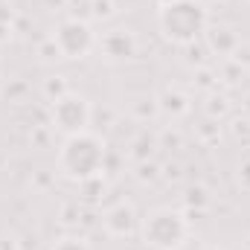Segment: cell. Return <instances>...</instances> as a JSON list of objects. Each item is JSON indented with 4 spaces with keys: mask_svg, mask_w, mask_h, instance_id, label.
<instances>
[{
    "mask_svg": "<svg viewBox=\"0 0 250 250\" xmlns=\"http://www.w3.org/2000/svg\"><path fill=\"white\" fill-rule=\"evenodd\" d=\"M105 160H108V143L96 131H82V134L64 137L62 148L56 154L59 175L73 184L99 178L105 172Z\"/></svg>",
    "mask_w": 250,
    "mask_h": 250,
    "instance_id": "6da1fadb",
    "label": "cell"
},
{
    "mask_svg": "<svg viewBox=\"0 0 250 250\" xmlns=\"http://www.w3.org/2000/svg\"><path fill=\"white\" fill-rule=\"evenodd\" d=\"M209 23V6L201 0H172L166 6H157V29L175 47L201 41Z\"/></svg>",
    "mask_w": 250,
    "mask_h": 250,
    "instance_id": "7a4b0ae2",
    "label": "cell"
},
{
    "mask_svg": "<svg viewBox=\"0 0 250 250\" xmlns=\"http://www.w3.org/2000/svg\"><path fill=\"white\" fill-rule=\"evenodd\" d=\"M192 236L189 212L178 207H154L140 221V242L151 250H181Z\"/></svg>",
    "mask_w": 250,
    "mask_h": 250,
    "instance_id": "3957f363",
    "label": "cell"
},
{
    "mask_svg": "<svg viewBox=\"0 0 250 250\" xmlns=\"http://www.w3.org/2000/svg\"><path fill=\"white\" fill-rule=\"evenodd\" d=\"M50 117V128L59 131L64 137H73V134H82V131H90L93 125V105L84 93L79 90H70L64 93L62 99H56L47 111Z\"/></svg>",
    "mask_w": 250,
    "mask_h": 250,
    "instance_id": "277c9868",
    "label": "cell"
},
{
    "mask_svg": "<svg viewBox=\"0 0 250 250\" xmlns=\"http://www.w3.org/2000/svg\"><path fill=\"white\" fill-rule=\"evenodd\" d=\"M62 53V59L67 62H82L87 59L90 53H96V41H99V32L93 29V23L87 21H76V18H62L50 35Z\"/></svg>",
    "mask_w": 250,
    "mask_h": 250,
    "instance_id": "5b68a950",
    "label": "cell"
},
{
    "mask_svg": "<svg viewBox=\"0 0 250 250\" xmlns=\"http://www.w3.org/2000/svg\"><path fill=\"white\" fill-rule=\"evenodd\" d=\"M96 53H99L102 62H108V64H128V62L137 59V53H140V41H137V35H134L131 29L117 26V29H108V32L99 35V41H96Z\"/></svg>",
    "mask_w": 250,
    "mask_h": 250,
    "instance_id": "8992f818",
    "label": "cell"
},
{
    "mask_svg": "<svg viewBox=\"0 0 250 250\" xmlns=\"http://www.w3.org/2000/svg\"><path fill=\"white\" fill-rule=\"evenodd\" d=\"M140 215L134 209L131 201H117L111 204L105 212H102V227L111 239H131V236H140Z\"/></svg>",
    "mask_w": 250,
    "mask_h": 250,
    "instance_id": "52a82bcc",
    "label": "cell"
},
{
    "mask_svg": "<svg viewBox=\"0 0 250 250\" xmlns=\"http://www.w3.org/2000/svg\"><path fill=\"white\" fill-rule=\"evenodd\" d=\"M204 44H207L209 56L230 59V56L236 53V47L242 44V35H239L236 26H230V23H209L207 32H204Z\"/></svg>",
    "mask_w": 250,
    "mask_h": 250,
    "instance_id": "ba28073f",
    "label": "cell"
},
{
    "mask_svg": "<svg viewBox=\"0 0 250 250\" xmlns=\"http://www.w3.org/2000/svg\"><path fill=\"white\" fill-rule=\"evenodd\" d=\"M157 105H160V117L169 120V123H181L192 114V99L184 87L178 84H169L157 93Z\"/></svg>",
    "mask_w": 250,
    "mask_h": 250,
    "instance_id": "9c48e42d",
    "label": "cell"
},
{
    "mask_svg": "<svg viewBox=\"0 0 250 250\" xmlns=\"http://www.w3.org/2000/svg\"><path fill=\"white\" fill-rule=\"evenodd\" d=\"M125 111H128V117H131L134 123H140V125H148V123H154V120H160L157 93H134V96L128 99Z\"/></svg>",
    "mask_w": 250,
    "mask_h": 250,
    "instance_id": "30bf717a",
    "label": "cell"
},
{
    "mask_svg": "<svg viewBox=\"0 0 250 250\" xmlns=\"http://www.w3.org/2000/svg\"><path fill=\"white\" fill-rule=\"evenodd\" d=\"M230 111H233V102H230V96H227L224 90H209V93H204V117H207V120L224 123V120L230 117Z\"/></svg>",
    "mask_w": 250,
    "mask_h": 250,
    "instance_id": "8fae6325",
    "label": "cell"
},
{
    "mask_svg": "<svg viewBox=\"0 0 250 250\" xmlns=\"http://www.w3.org/2000/svg\"><path fill=\"white\" fill-rule=\"evenodd\" d=\"M154 148H160L157 137H151L148 131H143V134H137V137L131 140L128 157H131L134 163H143V160H151V157H154Z\"/></svg>",
    "mask_w": 250,
    "mask_h": 250,
    "instance_id": "7c38bea8",
    "label": "cell"
},
{
    "mask_svg": "<svg viewBox=\"0 0 250 250\" xmlns=\"http://www.w3.org/2000/svg\"><path fill=\"white\" fill-rule=\"evenodd\" d=\"M64 93H70V82H67V76H62V73L47 76V79L41 82V99H44L47 105H53L56 99H62Z\"/></svg>",
    "mask_w": 250,
    "mask_h": 250,
    "instance_id": "4fadbf2b",
    "label": "cell"
},
{
    "mask_svg": "<svg viewBox=\"0 0 250 250\" xmlns=\"http://www.w3.org/2000/svg\"><path fill=\"white\" fill-rule=\"evenodd\" d=\"M227 137H230L236 146L250 148V117H248V114H242V117H233V120H230V125H227Z\"/></svg>",
    "mask_w": 250,
    "mask_h": 250,
    "instance_id": "5bb4252c",
    "label": "cell"
},
{
    "mask_svg": "<svg viewBox=\"0 0 250 250\" xmlns=\"http://www.w3.org/2000/svg\"><path fill=\"white\" fill-rule=\"evenodd\" d=\"M245 73H248V70H245L242 64H236L233 59H224L221 67H218V84L224 82L227 87H239V84H242V79H245Z\"/></svg>",
    "mask_w": 250,
    "mask_h": 250,
    "instance_id": "9a60e30c",
    "label": "cell"
},
{
    "mask_svg": "<svg viewBox=\"0 0 250 250\" xmlns=\"http://www.w3.org/2000/svg\"><path fill=\"white\" fill-rule=\"evenodd\" d=\"M26 93H29V84H26L23 79H9V82L0 87V96L9 99V102H15V105L26 102Z\"/></svg>",
    "mask_w": 250,
    "mask_h": 250,
    "instance_id": "2e32d148",
    "label": "cell"
},
{
    "mask_svg": "<svg viewBox=\"0 0 250 250\" xmlns=\"http://www.w3.org/2000/svg\"><path fill=\"white\" fill-rule=\"evenodd\" d=\"M195 134H198V140H201L204 146H215V143L221 140V123H218V120H207V117H204V123L198 125V131H195Z\"/></svg>",
    "mask_w": 250,
    "mask_h": 250,
    "instance_id": "e0dca14e",
    "label": "cell"
},
{
    "mask_svg": "<svg viewBox=\"0 0 250 250\" xmlns=\"http://www.w3.org/2000/svg\"><path fill=\"white\" fill-rule=\"evenodd\" d=\"M64 18H76V21H87V23H93L90 0H67V15H64Z\"/></svg>",
    "mask_w": 250,
    "mask_h": 250,
    "instance_id": "ac0fdd59",
    "label": "cell"
},
{
    "mask_svg": "<svg viewBox=\"0 0 250 250\" xmlns=\"http://www.w3.org/2000/svg\"><path fill=\"white\" fill-rule=\"evenodd\" d=\"M160 172H163V166H157L154 160H143V163H137V181H140V184H154L157 178H163Z\"/></svg>",
    "mask_w": 250,
    "mask_h": 250,
    "instance_id": "d6986e66",
    "label": "cell"
},
{
    "mask_svg": "<svg viewBox=\"0 0 250 250\" xmlns=\"http://www.w3.org/2000/svg\"><path fill=\"white\" fill-rule=\"evenodd\" d=\"M90 12H93V21H111L117 15V3L114 0H90Z\"/></svg>",
    "mask_w": 250,
    "mask_h": 250,
    "instance_id": "ffe728a7",
    "label": "cell"
},
{
    "mask_svg": "<svg viewBox=\"0 0 250 250\" xmlns=\"http://www.w3.org/2000/svg\"><path fill=\"white\" fill-rule=\"evenodd\" d=\"M50 250H90V245H87V239L67 233V236H62V239H56Z\"/></svg>",
    "mask_w": 250,
    "mask_h": 250,
    "instance_id": "44dd1931",
    "label": "cell"
},
{
    "mask_svg": "<svg viewBox=\"0 0 250 250\" xmlns=\"http://www.w3.org/2000/svg\"><path fill=\"white\" fill-rule=\"evenodd\" d=\"M195 76H198V87H201L204 93L218 90V70L212 73L209 67H198V70H195Z\"/></svg>",
    "mask_w": 250,
    "mask_h": 250,
    "instance_id": "7402d4cb",
    "label": "cell"
},
{
    "mask_svg": "<svg viewBox=\"0 0 250 250\" xmlns=\"http://www.w3.org/2000/svg\"><path fill=\"white\" fill-rule=\"evenodd\" d=\"M207 204H209L207 189L204 187H189V192H187V207L189 209H204Z\"/></svg>",
    "mask_w": 250,
    "mask_h": 250,
    "instance_id": "603a6c76",
    "label": "cell"
},
{
    "mask_svg": "<svg viewBox=\"0 0 250 250\" xmlns=\"http://www.w3.org/2000/svg\"><path fill=\"white\" fill-rule=\"evenodd\" d=\"M38 56H41V62L44 64H53L62 59V53H59V47H56V41L53 38H44L41 44H38Z\"/></svg>",
    "mask_w": 250,
    "mask_h": 250,
    "instance_id": "cb8c5ba5",
    "label": "cell"
},
{
    "mask_svg": "<svg viewBox=\"0 0 250 250\" xmlns=\"http://www.w3.org/2000/svg\"><path fill=\"white\" fill-rule=\"evenodd\" d=\"M230 59H233L236 64H242L245 70H250V41H245V38H242V44L236 47V53H233Z\"/></svg>",
    "mask_w": 250,
    "mask_h": 250,
    "instance_id": "d4e9b609",
    "label": "cell"
},
{
    "mask_svg": "<svg viewBox=\"0 0 250 250\" xmlns=\"http://www.w3.org/2000/svg\"><path fill=\"white\" fill-rule=\"evenodd\" d=\"M15 18H18L15 6H12V3H3V0H0V23H9V26H15Z\"/></svg>",
    "mask_w": 250,
    "mask_h": 250,
    "instance_id": "484cf974",
    "label": "cell"
},
{
    "mask_svg": "<svg viewBox=\"0 0 250 250\" xmlns=\"http://www.w3.org/2000/svg\"><path fill=\"white\" fill-rule=\"evenodd\" d=\"M239 184L250 189V163H242V169H239Z\"/></svg>",
    "mask_w": 250,
    "mask_h": 250,
    "instance_id": "4316f807",
    "label": "cell"
},
{
    "mask_svg": "<svg viewBox=\"0 0 250 250\" xmlns=\"http://www.w3.org/2000/svg\"><path fill=\"white\" fill-rule=\"evenodd\" d=\"M9 41H12V26L9 23H0V47L9 44Z\"/></svg>",
    "mask_w": 250,
    "mask_h": 250,
    "instance_id": "83f0119b",
    "label": "cell"
},
{
    "mask_svg": "<svg viewBox=\"0 0 250 250\" xmlns=\"http://www.w3.org/2000/svg\"><path fill=\"white\" fill-rule=\"evenodd\" d=\"M242 114H248L250 117V93L245 96V102H242Z\"/></svg>",
    "mask_w": 250,
    "mask_h": 250,
    "instance_id": "f1b7e54d",
    "label": "cell"
},
{
    "mask_svg": "<svg viewBox=\"0 0 250 250\" xmlns=\"http://www.w3.org/2000/svg\"><path fill=\"white\" fill-rule=\"evenodd\" d=\"M201 250H224V248H218V245H207V248H201Z\"/></svg>",
    "mask_w": 250,
    "mask_h": 250,
    "instance_id": "f546056e",
    "label": "cell"
},
{
    "mask_svg": "<svg viewBox=\"0 0 250 250\" xmlns=\"http://www.w3.org/2000/svg\"><path fill=\"white\" fill-rule=\"evenodd\" d=\"M154 3H157V6H166V3H172V0H154Z\"/></svg>",
    "mask_w": 250,
    "mask_h": 250,
    "instance_id": "4dcf8cb0",
    "label": "cell"
},
{
    "mask_svg": "<svg viewBox=\"0 0 250 250\" xmlns=\"http://www.w3.org/2000/svg\"><path fill=\"white\" fill-rule=\"evenodd\" d=\"M248 3H250V0H248Z\"/></svg>",
    "mask_w": 250,
    "mask_h": 250,
    "instance_id": "1f68e13d",
    "label": "cell"
}]
</instances>
